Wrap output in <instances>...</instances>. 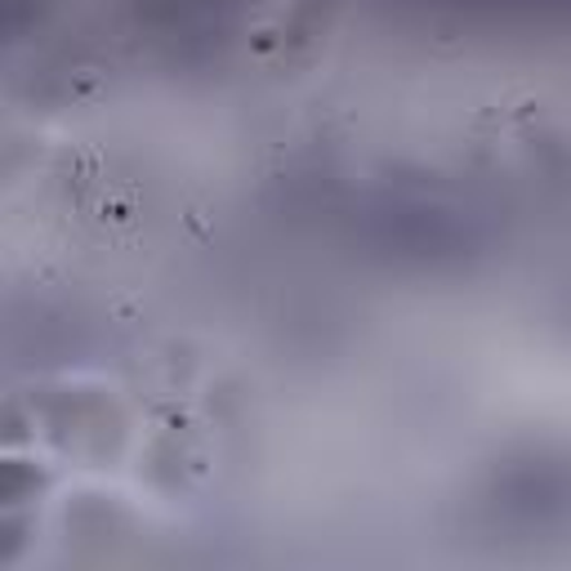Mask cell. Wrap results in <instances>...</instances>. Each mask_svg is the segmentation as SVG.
Instances as JSON below:
<instances>
[{
    "mask_svg": "<svg viewBox=\"0 0 571 571\" xmlns=\"http://www.w3.org/2000/svg\"><path fill=\"white\" fill-rule=\"evenodd\" d=\"M138 188L134 183H108L103 192H99V201H94V210H99V220L103 224H130L134 214H138Z\"/></svg>",
    "mask_w": 571,
    "mask_h": 571,
    "instance_id": "6da1fadb",
    "label": "cell"
},
{
    "mask_svg": "<svg viewBox=\"0 0 571 571\" xmlns=\"http://www.w3.org/2000/svg\"><path fill=\"white\" fill-rule=\"evenodd\" d=\"M99 170H103V157L94 148H71L67 153V175L71 179H99Z\"/></svg>",
    "mask_w": 571,
    "mask_h": 571,
    "instance_id": "7a4b0ae2",
    "label": "cell"
},
{
    "mask_svg": "<svg viewBox=\"0 0 571 571\" xmlns=\"http://www.w3.org/2000/svg\"><path fill=\"white\" fill-rule=\"evenodd\" d=\"M134 313H138V304H134V300H112V317H121L125 326L134 322Z\"/></svg>",
    "mask_w": 571,
    "mask_h": 571,
    "instance_id": "3957f363",
    "label": "cell"
}]
</instances>
